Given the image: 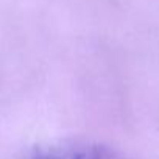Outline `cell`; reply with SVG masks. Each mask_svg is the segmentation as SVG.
I'll return each mask as SVG.
<instances>
[{"label": "cell", "instance_id": "obj_1", "mask_svg": "<svg viewBox=\"0 0 159 159\" xmlns=\"http://www.w3.org/2000/svg\"><path fill=\"white\" fill-rule=\"evenodd\" d=\"M28 159H123L111 150L92 143H59L38 150Z\"/></svg>", "mask_w": 159, "mask_h": 159}]
</instances>
